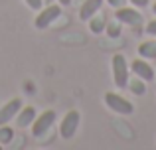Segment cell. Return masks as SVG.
<instances>
[{"label": "cell", "instance_id": "e0dca14e", "mask_svg": "<svg viewBox=\"0 0 156 150\" xmlns=\"http://www.w3.org/2000/svg\"><path fill=\"white\" fill-rule=\"evenodd\" d=\"M146 34H148V36H156V18L154 20H150V22L148 24H146Z\"/></svg>", "mask_w": 156, "mask_h": 150}, {"label": "cell", "instance_id": "2e32d148", "mask_svg": "<svg viewBox=\"0 0 156 150\" xmlns=\"http://www.w3.org/2000/svg\"><path fill=\"white\" fill-rule=\"evenodd\" d=\"M24 2H26V4H28V6H30V8H32V10H36V12H38V10H40V8H42V4H44V0H24Z\"/></svg>", "mask_w": 156, "mask_h": 150}, {"label": "cell", "instance_id": "9a60e30c", "mask_svg": "<svg viewBox=\"0 0 156 150\" xmlns=\"http://www.w3.org/2000/svg\"><path fill=\"white\" fill-rule=\"evenodd\" d=\"M105 32L111 36V38H119L121 36V22H111V24H107L105 26Z\"/></svg>", "mask_w": 156, "mask_h": 150}, {"label": "cell", "instance_id": "30bf717a", "mask_svg": "<svg viewBox=\"0 0 156 150\" xmlns=\"http://www.w3.org/2000/svg\"><path fill=\"white\" fill-rule=\"evenodd\" d=\"M101 6H103V0H85L79 8V20L87 22L91 16H95L101 10Z\"/></svg>", "mask_w": 156, "mask_h": 150}, {"label": "cell", "instance_id": "7a4b0ae2", "mask_svg": "<svg viewBox=\"0 0 156 150\" xmlns=\"http://www.w3.org/2000/svg\"><path fill=\"white\" fill-rule=\"evenodd\" d=\"M79 124H81L79 111L71 109L69 113H65V117L61 119V123H59V134H61V138H65V140L73 138L75 132H77V128H79Z\"/></svg>", "mask_w": 156, "mask_h": 150}, {"label": "cell", "instance_id": "5b68a950", "mask_svg": "<svg viewBox=\"0 0 156 150\" xmlns=\"http://www.w3.org/2000/svg\"><path fill=\"white\" fill-rule=\"evenodd\" d=\"M55 111H44L42 115H38L32 123V136L36 138H42L48 131L51 128V124L55 123Z\"/></svg>", "mask_w": 156, "mask_h": 150}, {"label": "cell", "instance_id": "7c38bea8", "mask_svg": "<svg viewBox=\"0 0 156 150\" xmlns=\"http://www.w3.org/2000/svg\"><path fill=\"white\" fill-rule=\"evenodd\" d=\"M87 22H89V30H91L93 34H101V32H105L107 20H105V16H103V14H95V16H91Z\"/></svg>", "mask_w": 156, "mask_h": 150}, {"label": "cell", "instance_id": "277c9868", "mask_svg": "<svg viewBox=\"0 0 156 150\" xmlns=\"http://www.w3.org/2000/svg\"><path fill=\"white\" fill-rule=\"evenodd\" d=\"M105 103L107 107L113 113H119V115H133L134 113V105L130 103L129 99L121 97L119 93H107L105 95Z\"/></svg>", "mask_w": 156, "mask_h": 150}, {"label": "cell", "instance_id": "ac0fdd59", "mask_svg": "<svg viewBox=\"0 0 156 150\" xmlns=\"http://www.w3.org/2000/svg\"><path fill=\"white\" fill-rule=\"evenodd\" d=\"M107 4H109L111 8H115V10H117V8H122L126 4V0H107Z\"/></svg>", "mask_w": 156, "mask_h": 150}, {"label": "cell", "instance_id": "d6986e66", "mask_svg": "<svg viewBox=\"0 0 156 150\" xmlns=\"http://www.w3.org/2000/svg\"><path fill=\"white\" fill-rule=\"evenodd\" d=\"M129 2L133 4L134 8H146V6H148V2H150V0H129Z\"/></svg>", "mask_w": 156, "mask_h": 150}, {"label": "cell", "instance_id": "3957f363", "mask_svg": "<svg viewBox=\"0 0 156 150\" xmlns=\"http://www.w3.org/2000/svg\"><path fill=\"white\" fill-rule=\"evenodd\" d=\"M40 14L36 16V28L38 30H46L50 24H53L61 16V4H48L46 8H40Z\"/></svg>", "mask_w": 156, "mask_h": 150}, {"label": "cell", "instance_id": "4fadbf2b", "mask_svg": "<svg viewBox=\"0 0 156 150\" xmlns=\"http://www.w3.org/2000/svg\"><path fill=\"white\" fill-rule=\"evenodd\" d=\"M126 87H129L130 91L134 93V95H144V93H146V81L134 75L133 79H129V83H126Z\"/></svg>", "mask_w": 156, "mask_h": 150}, {"label": "cell", "instance_id": "44dd1931", "mask_svg": "<svg viewBox=\"0 0 156 150\" xmlns=\"http://www.w3.org/2000/svg\"><path fill=\"white\" fill-rule=\"evenodd\" d=\"M152 12H154V14H156V2L152 4Z\"/></svg>", "mask_w": 156, "mask_h": 150}, {"label": "cell", "instance_id": "ffe728a7", "mask_svg": "<svg viewBox=\"0 0 156 150\" xmlns=\"http://www.w3.org/2000/svg\"><path fill=\"white\" fill-rule=\"evenodd\" d=\"M59 4H61V6H69V4H71V0H59Z\"/></svg>", "mask_w": 156, "mask_h": 150}, {"label": "cell", "instance_id": "ba28073f", "mask_svg": "<svg viewBox=\"0 0 156 150\" xmlns=\"http://www.w3.org/2000/svg\"><path fill=\"white\" fill-rule=\"evenodd\" d=\"M22 109V99H12L0 109V124H8L12 119H16L18 111Z\"/></svg>", "mask_w": 156, "mask_h": 150}, {"label": "cell", "instance_id": "52a82bcc", "mask_svg": "<svg viewBox=\"0 0 156 150\" xmlns=\"http://www.w3.org/2000/svg\"><path fill=\"white\" fill-rule=\"evenodd\" d=\"M130 71H133L136 77L144 79V81H152L154 79V67L150 65L148 61H144V58L134 59V61L130 63Z\"/></svg>", "mask_w": 156, "mask_h": 150}, {"label": "cell", "instance_id": "6da1fadb", "mask_svg": "<svg viewBox=\"0 0 156 150\" xmlns=\"http://www.w3.org/2000/svg\"><path fill=\"white\" fill-rule=\"evenodd\" d=\"M111 67H113V81L119 89H125L129 83V63H126L122 54H115L111 59Z\"/></svg>", "mask_w": 156, "mask_h": 150}, {"label": "cell", "instance_id": "5bb4252c", "mask_svg": "<svg viewBox=\"0 0 156 150\" xmlns=\"http://www.w3.org/2000/svg\"><path fill=\"white\" fill-rule=\"evenodd\" d=\"M14 140V128L0 124V144H10Z\"/></svg>", "mask_w": 156, "mask_h": 150}, {"label": "cell", "instance_id": "8992f818", "mask_svg": "<svg viewBox=\"0 0 156 150\" xmlns=\"http://www.w3.org/2000/svg\"><path fill=\"white\" fill-rule=\"evenodd\" d=\"M115 20H119L121 24H129V26H140L142 24V14L136 8H117L115 12Z\"/></svg>", "mask_w": 156, "mask_h": 150}, {"label": "cell", "instance_id": "8fae6325", "mask_svg": "<svg viewBox=\"0 0 156 150\" xmlns=\"http://www.w3.org/2000/svg\"><path fill=\"white\" fill-rule=\"evenodd\" d=\"M138 55L144 59H156V42L148 40V42H142L138 46Z\"/></svg>", "mask_w": 156, "mask_h": 150}, {"label": "cell", "instance_id": "9c48e42d", "mask_svg": "<svg viewBox=\"0 0 156 150\" xmlns=\"http://www.w3.org/2000/svg\"><path fill=\"white\" fill-rule=\"evenodd\" d=\"M36 117H38V113H36V109L32 107V105H28V107H22V109L18 111V115H16V124H18L20 128L32 127V123H34Z\"/></svg>", "mask_w": 156, "mask_h": 150}]
</instances>
